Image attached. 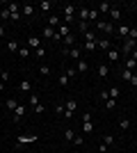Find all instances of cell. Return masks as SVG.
I'll return each instance as SVG.
<instances>
[{
  "label": "cell",
  "mask_w": 137,
  "mask_h": 153,
  "mask_svg": "<svg viewBox=\"0 0 137 153\" xmlns=\"http://www.w3.org/2000/svg\"><path fill=\"white\" fill-rule=\"evenodd\" d=\"M76 12H78V7L76 5H71V2H69V5H64L62 7V16H64V25H76V23H78V19H76Z\"/></svg>",
  "instance_id": "1"
},
{
  "label": "cell",
  "mask_w": 137,
  "mask_h": 153,
  "mask_svg": "<svg viewBox=\"0 0 137 153\" xmlns=\"http://www.w3.org/2000/svg\"><path fill=\"white\" fill-rule=\"evenodd\" d=\"M94 30H96V32H103L105 37H110V34H114V32H117V25H114V23H110V21L98 19V23H94Z\"/></svg>",
  "instance_id": "2"
},
{
  "label": "cell",
  "mask_w": 137,
  "mask_h": 153,
  "mask_svg": "<svg viewBox=\"0 0 137 153\" xmlns=\"http://www.w3.org/2000/svg\"><path fill=\"white\" fill-rule=\"evenodd\" d=\"M137 48V41L135 39H124V44H121V48H119V53H121V57H130V53Z\"/></svg>",
  "instance_id": "3"
},
{
  "label": "cell",
  "mask_w": 137,
  "mask_h": 153,
  "mask_svg": "<svg viewBox=\"0 0 137 153\" xmlns=\"http://www.w3.org/2000/svg\"><path fill=\"white\" fill-rule=\"evenodd\" d=\"M7 9H9V14H12V21H14V23L23 21V16H21V2H9Z\"/></svg>",
  "instance_id": "4"
},
{
  "label": "cell",
  "mask_w": 137,
  "mask_h": 153,
  "mask_svg": "<svg viewBox=\"0 0 137 153\" xmlns=\"http://www.w3.org/2000/svg\"><path fill=\"white\" fill-rule=\"evenodd\" d=\"M82 133H85V135L94 133V121H91V114H89V112L82 114Z\"/></svg>",
  "instance_id": "5"
},
{
  "label": "cell",
  "mask_w": 137,
  "mask_h": 153,
  "mask_svg": "<svg viewBox=\"0 0 137 153\" xmlns=\"http://www.w3.org/2000/svg\"><path fill=\"white\" fill-rule=\"evenodd\" d=\"M62 53H64V55H66L69 59H73V62H78V59H82V51H80L78 46H73V48H64Z\"/></svg>",
  "instance_id": "6"
},
{
  "label": "cell",
  "mask_w": 137,
  "mask_h": 153,
  "mask_svg": "<svg viewBox=\"0 0 137 153\" xmlns=\"http://www.w3.org/2000/svg\"><path fill=\"white\" fill-rule=\"evenodd\" d=\"M112 46H114V44H112L110 37H98V39H96V48H101V51H105V53L110 51Z\"/></svg>",
  "instance_id": "7"
},
{
  "label": "cell",
  "mask_w": 137,
  "mask_h": 153,
  "mask_svg": "<svg viewBox=\"0 0 137 153\" xmlns=\"http://www.w3.org/2000/svg\"><path fill=\"white\" fill-rule=\"evenodd\" d=\"M21 16L23 19H34V5H30V2L21 5Z\"/></svg>",
  "instance_id": "8"
},
{
  "label": "cell",
  "mask_w": 137,
  "mask_h": 153,
  "mask_svg": "<svg viewBox=\"0 0 137 153\" xmlns=\"http://www.w3.org/2000/svg\"><path fill=\"white\" fill-rule=\"evenodd\" d=\"M119 57H121L119 48H117V46H112L110 51H107V64H112V62H119Z\"/></svg>",
  "instance_id": "9"
},
{
  "label": "cell",
  "mask_w": 137,
  "mask_h": 153,
  "mask_svg": "<svg viewBox=\"0 0 137 153\" xmlns=\"http://www.w3.org/2000/svg\"><path fill=\"white\" fill-rule=\"evenodd\" d=\"M107 14H110V23H114V25H117V23H119V19H121V9L112 5V7H110V12H107Z\"/></svg>",
  "instance_id": "10"
},
{
  "label": "cell",
  "mask_w": 137,
  "mask_h": 153,
  "mask_svg": "<svg viewBox=\"0 0 137 153\" xmlns=\"http://www.w3.org/2000/svg\"><path fill=\"white\" fill-rule=\"evenodd\" d=\"M27 48H30V51H37V48H41V39H39V37H34V34H30V37H27Z\"/></svg>",
  "instance_id": "11"
},
{
  "label": "cell",
  "mask_w": 137,
  "mask_h": 153,
  "mask_svg": "<svg viewBox=\"0 0 137 153\" xmlns=\"http://www.w3.org/2000/svg\"><path fill=\"white\" fill-rule=\"evenodd\" d=\"M96 73H98V76H101V78H107V76H110V64L101 62V64H98V66H96Z\"/></svg>",
  "instance_id": "12"
},
{
  "label": "cell",
  "mask_w": 137,
  "mask_h": 153,
  "mask_svg": "<svg viewBox=\"0 0 137 153\" xmlns=\"http://www.w3.org/2000/svg\"><path fill=\"white\" fill-rule=\"evenodd\" d=\"M82 37H85V44H96L98 34H96V30H87V32H82Z\"/></svg>",
  "instance_id": "13"
},
{
  "label": "cell",
  "mask_w": 137,
  "mask_h": 153,
  "mask_svg": "<svg viewBox=\"0 0 137 153\" xmlns=\"http://www.w3.org/2000/svg\"><path fill=\"white\" fill-rule=\"evenodd\" d=\"M76 71H78V76H82V73L89 71V64H87L85 59H78V62H76Z\"/></svg>",
  "instance_id": "14"
},
{
  "label": "cell",
  "mask_w": 137,
  "mask_h": 153,
  "mask_svg": "<svg viewBox=\"0 0 137 153\" xmlns=\"http://www.w3.org/2000/svg\"><path fill=\"white\" fill-rule=\"evenodd\" d=\"M55 32H57L55 27H50V25H44V27H41V37H44V39H53V37H55Z\"/></svg>",
  "instance_id": "15"
},
{
  "label": "cell",
  "mask_w": 137,
  "mask_h": 153,
  "mask_svg": "<svg viewBox=\"0 0 137 153\" xmlns=\"http://www.w3.org/2000/svg\"><path fill=\"white\" fill-rule=\"evenodd\" d=\"M23 117H25V105H19V108L14 110V117H12V119H14L16 123H19L21 119H23Z\"/></svg>",
  "instance_id": "16"
},
{
  "label": "cell",
  "mask_w": 137,
  "mask_h": 153,
  "mask_svg": "<svg viewBox=\"0 0 137 153\" xmlns=\"http://www.w3.org/2000/svg\"><path fill=\"white\" fill-rule=\"evenodd\" d=\"M30 142H37V135H21V137H16V144H30Z\"/></svg>",
  "instance_id": "17"
},
{
  "label": "cell",
  "mask_w": 137,
  "mask_h": 153,
  "mask_svg": "<svg viewBox=\"0 0 137 153\" xmlns=\"http://www.w3.org/2000/svg\"><path fill=\"white\" fill-rule=\"evenodd\" d=\"M62 41H64V48H73V46H76V41H78V39H76V34H73V32H71V34H66V37L64 39H62Z\"/></svg>",
  "instance_id": "18"
},
{
  "label": "cell",
  "mask_w": 137,
  "mask_h": 153,
  "mask_svg": "<svg viewBox=\"0 0 137 153\" xmlns=\"http://www.w3.org/2000/svg\"><path fill=\"white\" fill-rule=\"evenodd\" d=\"M34 7H39V9H41L44 14H48V12L53 9V2H48V0H41V2H37Z\"/></svg>",
  "instance_id": "19"
},
{
  "label": "cell",
  "mask_w": 137,
  "mask_h": 153,
  "mask_svg": "<svg viewBox=\"0 0 137 153\" xmlns=\"http://www.w3.org/2000/svg\"><path fill=\"white\" fill-rule=\"evenodd\" d=\"M117 34L121 39H128V34H130V27L128 25H117Z\"/></svg>",
  "instance_id": "20"
},
{
  "label": "cell",
  "mask_w": 137,
  "mask_h": 153,
  "mask_svg": "<svg viewBox=\"0 0 137 153\" xmlns=\"http://www.w3.org/2000/svg\"><path fill=\"white\" fill-rule=\"evenodd\" d=\"M21 41H16V39H12V41H9V44H7V51L9 53H19V48H21Z\"/></svg>",
  "instance_id": "21"
},
{
  "label": "cell",
  "mask_w": 137,
  "mask_h": 153,
  "mask_svg": "<svg viewBox=\"0 0 137 153\" xmlns=\"http://www.w3.org/2000/svg\"><path fill=\"white\" fill-rule=\"evenodd\" d=\"M19 89L25 91V94H30V91H32V82H30V80H21V82H19Z\"/></svg>",
  "instance_id": "22"
},
{
  "label": "cell",
  "mask_w": 137,
  "mask_h": 153,
  "mask_svg": "<svg viewBox=\"0 0 137 153\" xmlns=\"http://www.w3.org/2000/svg\"><path fill=\"white\" fill-rule=\"evenodd\" d=\"M19 105H21V103L16 101V98H7V101H5V108L9 110V112H14V110L19 108Z\"/></svg>",
  "instance_id": "23"
},
{
  "label": "cell",
  "mask_w": 137,
  "mask_h": 153,
  "mask_svg": "<svg viewBox=\"0 0 137 153\" xmlns=\"http://www.w3.org/2000/svg\"><path fill=\"white\" fill-rule=\"evenodd\" d=\"M46 25H50V27H59V25H62V23H59V16H57V14H50V19H48V23H46Z\"/></svg>",
  "instance_id": "24"
},
{
  "label": "cell",
  "mask_w": 137,
  "mask_h": 153,
  "mask_svg": "<svg viewBox=\"0 0 137 153\" xmlns=\"http://www.w3.org/2000/svg\"><path fill=\"white\" fill-rule=\"evenodd\" d=\"M57 85H59V87H69V85H71V80L66 78V73H59V76H57Z\"/></svg>",
  "instance_id": "25"
},
{
  "label": "cell",
  "mask_w": 137,
  "mask_h": 153,
  "mask_svg": "<svg viewBox=\"0 0 137 153\" xmlns=\"http://www.w3.org/2000/svg\"><path fill=\"white\" fill-rule=\"evenodd\" d=\"M19 57L21 59H27V57H30V48H27V44H23L19 48Z\"/></svg>",
  "instance_id": "26"
},
{
  "label": "cell",
  "mask_w": 137,
  "mask_h": 153,
  "mask_svg": "<svg viewBox=\"0 0 137 153\" xmlns=\"http://www.w3.org/2000/svg\"><path fill=\"white\" fill-rule=\"evenodd\" d=\"M124 69H130V71H135L137 69V62L133 57H126V62H124Z\"/></svg>",
  "instance_id": "27"
},
{
  "label": "cell",
  "mask_w": 137,
  "mask_h": 153,
  "mask_svg": "<svg viewBox=\"0 0 137 153\" xmlns=\"http://www.w3.org/2000/svg\"><path fill=\"white\" fill-rule=\"evenodd\" d=\"M110 2H101V5H96V9H98V14H107L110 12Z\"/></svg>",
  "instance_id": "28"
},
{
  "label": "cell",
  "mask_w": 137,
  "mask_h": 153,
  "mask_svg": "<svg viewBox=\"0 0 137 153\" xmlns=\"http://www.w3.org/2000/svg\"><path fill=\"white\" fill-rule=\"evenodd\" d=\"M64 73H66V78H69V80H73V78H78V71H76V66H69V69H66Z\"/></svg>",
  "instance_id": "29"
},
{
  "label": "cell",
  "mask_w": 137,
  "mask_h": 153,
  "mask_svg": "<svg viewBox=\"0 0 137 153\" xmlns=\"http://www.w3.org/2000/svg\"><path fill=\"white\" fill-rule=\"evenodd\" d=\"M135 76V71H130V69H121V78H124V80H128V82H130V78Z\"/></svg>",
  "instance_id": "30"
},
{
  "label": "cell",
  "mask_w": 137,
  "mask_h": 153,
  "mask_svg": "<svg viewBox=\"0 0 137 153\" xmlns=\"http://www.w3.org/2000/svg\"><path fill=\"white\" fill-rule=\"evenodd\" d=\"M57 34H59V37H62V39H64L66 34H71V32H69V25H64V23H62V25L57 27Z\"/></svg>",
  "instance_id": "31"
},
{
  "label": "cell",
  "mask_w": 137,
  "mask_h": 153,
  "mask_svg": "<svg viewBox=\"0 0 137 153\" xmlns=\"http://www.w3.org/2000/svg\"><path fill=\"white\" fill-rule=\"evenodd\" d=\"M107 94H110V98H114V101H117L119 96H121V91H119V87H110V89H107Z\"/></svg>",
  "instance_id": "32"
},
{
  "label": "cell",
  "mask_w": 137,
  "mask_h": 153,
  "mask_svg": "<svg viewBox=\"0 0 137 153\" xmlns=\"http://www.w3.org/2000/svg\"><path fill=\"white\" fill-rule=\"evenodd\" d=\"M0 19H2V21H12V14H9V9H7V7H2V9H0Z\"/></svg>",
  "instance_id": "33"
},
{
  "label": "cell",
  "mask_w": 137,
  "mask_h": 153,
  "mask_svg": "<svg viewBox=\"0 0 137 153\" xmlns=\"http://www.w3.org/2000/svg\"><path fill=\"white\" fill-rule=\"evenodd\" d=\"M39 73L44 78H48V76H50V66H48V64H41V66H39Z\"/></svg>",
  "instance_id": "34"
},
{
  "label": "cell",
  "mask_w": 137,
  "mask_h": 153,
  "mask_svg": "<svg viewBox=\"0 0 137 153\" xmlns=\"http://www.w3.org/2000/svg\"><path fill=\"white\" fill-rule=\"evenodd\" d=\"M105 110H114V108H117V101H114V98H105Z\"/></svg>",
  "instance_id": "35"
},
{
  "label": "cell",
  "mask_w": 137,
  "mask_h": 153,
  "mask_svg": "<svg viewBox=\"0 0 137 153\" xmlns=\"http://www.w3.org/2000/svg\"><path fill=\"white\" fill-rule=\"evenodd\" d=\"M71 144H76V146H82V144H85V137L76 133V137H73V142H71Z\"/></svg>",
  "instance_id": "36"
},
{
  "label": "cell",
  "mask_w": 137,
  "mask_h": 153,
  "mask_svg": "<svg viewBox=\"0 0 137 153\" xmlns=\"http://www.w3.org/2000/svg\"><path fill=\"white\" fill-rule=\"evenodd\" d=\"M64 103H57V105H55V114H57V117H64Z\"/></svg>",
  "instance_id": "37"
},
{
  "label": "cell",
  "mask_w": 137,
  "mask_h": 153,
  "mask_svg": "<svg viewBox=\"0 0 137 153\" xmlns=\"http://www.w3.org/2000/svg\"><path fill=\"white\" fill-rule=\"evenodd\" d=\"M34 57H37V59H44V57H46V48H44V46L34 51Z\"/></svg>",
  "instance_id": "38"
},
{
  "label": "cell",
  "mask_w": 137,
  "mask_h": 153,
  "mask_svg": "<svg viewBox=\"0 0 137 153\" xmlns=\"http://www.w3.org/2000/svg\"><path fill=\"white\" fill-rule=\"evenodd\" d=\"M103 144H105V146H112V144H114V135H105V137H103Z\"/></svg>",
  "instance_id": "39"
},
{
  "label": "cell",
  "mask_w": 137,
  "mask_h": 153,
  "mask_svg": "<svg viewBox=\"0 0 137 153\" xmlns=\"http://www.w3.org/2000/svg\"><path fill=\"white\" fill-rule=\"evenodd\" d=\"M119 128H121V130H128V128H130V119H121V121H119Z\"/></svg>",
  "instance_id": "40"
},
{
  "label": "cell",
  "mask_w": 137,
  "mask_h": 153,
  "mask_svg": "<svg viewBox=\"0 0 137 153\" xmlns=\"http://www.w3.org/2000/svg\"><path fill=\"white\" fill-rule=\"evenodd\" d=\"M73 137H76V130H71V128H69V130L64 133V140H66V142H73Z\"/></svg>",
  "instance_id": "41"
},
{
  "label": "cell",
  "mask_w": 137,
  "mask_h": 153,
  "mask_svg": "<svg viewBox=\"0 0 137 153\" xmlns=\"http://www.w3.org/2000/svg\"><path fill=\"white\" fill-rule=\"evenodd\" d=\"M30 105H32V110L37 108V105H39V96H37V94H32V96H30Z\"/></svg>",
  "instance_id": "42"
},
{
  "label": "cell",
  "mask_w": 137,
  "mask_h": 153,
  "mask_svg": "<svg viewBox=\"0 0 137 153\" xmlns=\"http://www.w3.org/2000/svg\"><path fill=\"white\" fill-rule=\"evenodd\" d=\"M9 71H0V82H7V80H9Z\"/></svg>",
  "instance_id": "43"
},
{
  "label": "cell",
  "mask_w": 137,
  "mask_h": 153,
  "mask_svg": "<svg viewBox=\"0 0 137 153\" xmlns=\"http://www.w3.org/2000/svg\"><path fill=\"white\" fill-rule=\"evenodd\" d=\"M44 112H46V105H44V103H39V105L34 108V114H44Z\"/></svg>",
  "instance_id": "44"
},
{
  "label": "cell",
  "mask_w": 137,
  "mask_h": 153,
  "mask_svg": "<svg viewBox=\"0 0 137 153\" xmlns=\"http://www.w3.org/2000/svg\"><path fill=\"white\" fill-rule=\"evenodd\" d=\"M85 51L87 53H94V51H96V44H85Z\"/></svg>",
  "instance_id": "45"
},
{
  "label": "cell",
  "mask_w": 137,
  "mask_h": 153,
  "mask_svg": "<svg viewBox=\"0 0 137 153\" xmlns=\"http://www.w3.org/2000/svg\"><path fill=\"white\" fill-rule=\"evenodd\" d=\"M128 37H130V39H135V41H137V25H135V27H130V34H128Z\"/></svg>",
  "instance_id": "46"
},
{
  "label": "cell",
  "mask_w": 137,
  "mask_h": 153,
  "mask_svg": "<svg viewBox=\"0 0 137 153\" xmlns=\"http://www.w3.org/2000/svg\"><path fill=\"white\" fill-rule=\"evenodd\" d=\"M130 85H133V87H137V73H135V76L130 78Z\"/></svg>",
  "instance_id": "47"
},
{
  "label": "cell",
  "mask_w": 137,
  "mask_h": 153,
  "mask_svg": "<svg viewBox=\"0 0 137 153\" xmlns=\"http://www.w3.org/2000/svg\"><path fill=\"white\" fill-rule=\"evenodd\" d=\"M130 57H133V59H135V62H137V48H135V51L130 53Z\"/></svg>",
  "instance_id": "48"
},
{
  "label": "cell",
  "mask_w": 137,
  "mask_h": 153,
  "mask_svg": "<svg viewBox=\"0 0 137 153\" xmlns=\"http://www.w3.org/2000/svg\"><path fill=\"white\" fill-rule=\"evenodd\" d=\"M5 37V25H0V39Z\"/></svg>",
  "instance_id": "49"
},
{
  "label": "cell",
  "mask_w": 137,
  "mask_h": 153,
  "mask_svg": "<svg viewBox=\"0 0 137 153\" xmlns=\"http://www.w3.org/2000/svg\"><path fill=\"white\" fill-rule=\"evenodd\" d=\"M2 89H5V82H0V91H2Z\"/></svg>",
  "instance_id": "50"
},
{
  "label": "cell",
  "mask_w": 137,
  "mask_h": 153,
  "mask_svg": "<svg viewBox=\"0 0 137 153\" xmlns=\"http://www.w3.org/2000/svg\"><path fill=\"white\" fill-rule=\"evenodd\" d=\"M0 144H2V135H0Z\"/></svg>",
  "instance_id": "51"
}]
</instances>
